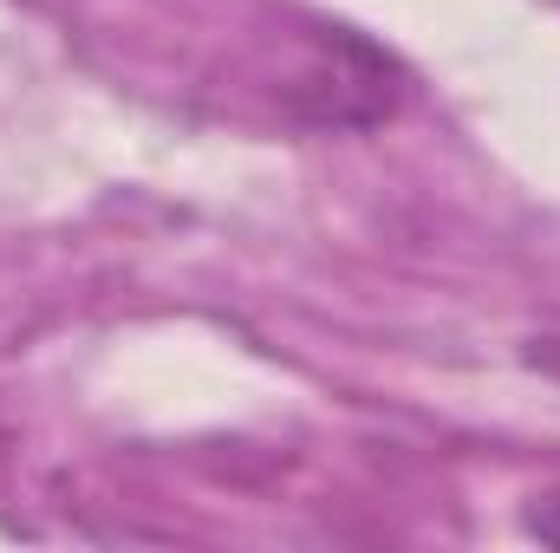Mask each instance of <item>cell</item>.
Here are the masks:
<instances>
[{
    "label": "cell",
    "mask_w": 560,
    "mask_h": 553,
    "mask_svg": "<svg viewBox=\"0 0 560 553\" xmlns=\"http://www.w3.org/2000/svg\"><path fill=\"white\" fill-rule=\"evenodd\" d=\"M522 528H528L535 541L560 548V489H541V495H528V508H522Z\"/></svg>",
    "instance_id": "obj_1"
}]
</instances>
